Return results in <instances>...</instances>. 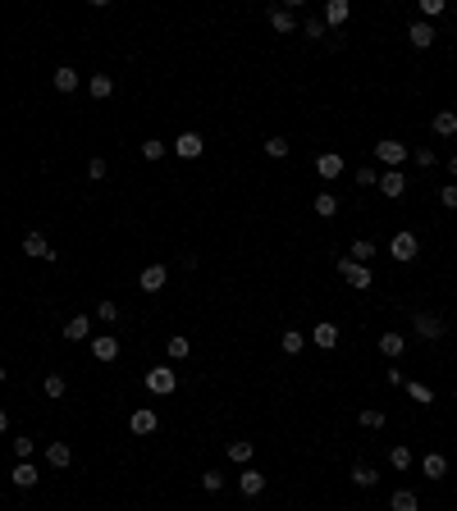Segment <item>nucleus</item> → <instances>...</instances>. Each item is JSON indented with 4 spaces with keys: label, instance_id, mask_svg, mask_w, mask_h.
<instances>
[{
    "label": "nucleus",
    "instance_id": "1",
    "mask_svg": "<svg viewBox=\"0 0 457 511\" xmlns=\"http://www.w3.org/2000/svg\"><path fill=\"white\" fill-rule=\"evenodd\" d=\"M338 279L348 283V288H370V283H375V274H370L366 265H357L352 256H338Z\"/></svg>",
    "mask_w": 457,
    "mask_h": 511
},
{
    "label": "nucleus",
    "instance_id": "2",
    "mask_svg": "<svg viewBox=\"0 0 457 511\" xmlns=\"http://www.w3.org/2000/svg\"><path fill=\"white\" fill-rule=\"evenodd\" d=\"M174 388H178L174 365H156V370H147V392H156V397H169Z\"/></svg>",
    "mask_w": 457,
    "mask_h": 511
},
{
    "label": "nucleus",
    "instance_id": "3",
    "mask_svg": "<svg viewBox=\"0 0 457 511\" xmlns=\"http://www.w3.org/2000/svg\"><path fill=\"white\" fill-rule=\"evenodd\" d=\"M412 334L425 338V343H439V338L448 334V324L439 315H430V311H421V315H412Z\"/></svg>",
    "mask_w": 457,
    "mask_h": 511
},
{
    "label": "nucleus",
    "instance_id": "4",
    "mask_svg": "<svg viewBox=\"0 0 457 511\" xmlns=\"http://www.w3.org/2000/svg\"><path fill=\"white\" fill-rule=\"evenodd\" d=\"M389 251H393V261H416L421 256V242H416V233H393V242H389Z\"/></svg>",
    "mask_w": 457,
    "mask_h": 511
},
{
    "label": "nucleus",
    "instance_id": "5",
    "mask_svg": "<svg viewBox=\"0 0 457 511\" xmlns=\"http://www.w3.org/2000/svg\"><path fill=\"white\" fill-rule=\"evenodd\" d=\"M375 155H380V164H389V169H403V160H407V146L398 137H384L380 146H375Z\"/></svg>",
    "mask_w": 457,
    "mask_h": 511
},
{
    "label": "nucleus",
    "instance_id": "6",
    "mask_svg": "<svg viewBox=\"0 0 457 511\" xmlns=\"http://www.w3.org/2000/svg\"><path fill=\"white\" fill-rule=\"evenodd\" d=\"M174 155H183V160H197V155L206 151V141H201V132H178V141L169 146Z\"/></svg>",
    "mask_w": 457,
    "mask_h": 511
},
{
    "label": "nucleus",
    "instance_id": "7",
    "mask_svg": "<svg viewBox=\"0 0 457 511\" xmlns=\"http://www.w3.org/2000/svg\"><path fill=\"white\" fill-rule=\"evenodd\" d=\"M23 256H37V261H55L51 242H46V233H28L23 238Z\"/></svg>",
    "mask_w": 457,
    "mask_h": 511
},
{
    "label": "nucleus",
    "instance_id": "8",
    "mask_svg": "<svg viewBox=\"0 0 457 511\" xmlns=\"http://www.w3.org/2000/svg\"><path fill=\"white\" fill-rule=\"evenodd\" d=\"M92 356H97V361H115V356H119V338H115V334H97V338H92Z\"/></svg>",
    "mask_w": 457,
    "mask_h": 511
},
{
    "label": "nucleus",
    "instance_id": "9",
    "mask_svg": "<svg viewBox=\"0 0 457 511\" xmlns=\"http://www.w3.org/2000/svg\"><path fill=\"white\" fill-rule=\"evenodd\" d=\"M270 28H274L279 37L297 33V14H293V10H283V5H274V10H270Z\"/></svg>",
    "mask_w": 457,
    "mask_h": 511
},
{
    "label": "nucleus",
    "instance_id": "10",
    "mask_svg": "<svg viewBox=\"0 0 457 511\" xmlns=\"http://www.w3.org/2000/svg\"><path fill=\"white\" fill-rule=\"evenodd\" d=\"M165 279H169V270H165V265H147V270H142V293H160L165 288Z\"/></svg>",
    "mask_w": 457,
    "mask_h": 511
},
{
    "label": "nucleus",
    "instance_id": "11",
    "mask_svg": "<svg viewBox=\"0 0 457 511\" xmlns=\"http://www.w3.org/2000/svg\"><path fill=\"white\" fill-rule=\"evenodd\" d=\"M10 479H14V489H33L37 479H42V470H37L33 461H19V466L10 470Z\"/></svg>",
    "mask_w": 457,
    "mask_h": 511
},
{
    "label": "nucleus",
    "instance_id": "12",
    "mask_svg": "<svg viewBox=\"0 0 457 511\" xmlns=\"http://www.w3.org/2000/svg\"><path fill=\"white\" fill-rule=\"evenodd\" d=\"M238 489H242V498H261V493H265V475H261V470H242Z\"/></svg>",
    "mask_w": 457,
    "mask_h": 511
},
{
    "label": "nucleus",
    "instance_id": "13",
    "mask_svg": "<svg viewBox=\"0 0 457 511\" xmlns=\"http://www.w3.org/2000/svg\"><path fill=\"white\" fill-rule=\"evenodd\" d=\"M380 192H384V196H403V192H407L403 169H384V174H380Z\"/></svg>",
    "mask_w": 457,
    "mask_h": 511
},
{
    "label": "nucleus",
    "instance_id": "14",
    "mask_svg": "<svg viewBox=\"0 0 457 511\" xmlns=\"http://www.w3.org/2000/svg\"><path fill=\"white\" fill-rule=\"evenodd\" d=\"M316 174H320V178H338V174H343V155H338V151L316 155Z\"/></svg>",
    "mask_w": 457,
    "mask_h": 511
},
{
    "label": "nucleus",
    "instance_id": "15",
    "mask_svg": "<svg viewBox=\"0 0 457 511\" xmlns=\"http://www.w3.org/2000/svg\"><path fill=\"white\" fill-rule=\"evenodd\" d=\"M311 338H316V347L334 352V347H338V324H329V320H320V324L311 329Z\"/></svg>",
    "mask_w": 457,
    "mask_h": 511
},
{
    "label": "nucleus",
    "instance_id": "16",
    "mask_svg": "<svg viewBox=\"0 0 457 511\" xmlns=\"http://www.w3.org/2000/svg\"><path fill=\"white\" fill-rule=\"evenodd\" d=\"M348 14H352L348 0H329V5H325V23H329V28H343V23H348Z\"/></svg>",
    "mask_w": 457,
    "mask_h": 511
},
{
    "label": "nucleus",
    "instance_id": "17",
    "mask_svg": "<svg viewBox=\"0 0 457 511\" xmlns=\"http://www.w3.org/2000/svg\"><path fill=\"white\" fill-rule=\"evenodd\" d=\"M69 461H74V452H69V443H46V466L65 470Z\"/></svg>",
    "mask_w": 457,
    "mask_h": 511
},
{
    "label": "nucleus",
    "instance_id": "18",
    "mask_svg": "<svg viewBox=\"0 0 457 511\" xmlns=\"http://www.w3.org/2000/svg\"><path fill=\"white\" fill-rule=\"evenodd\" d=\"M128 429H133V434H156V411H147V406L133 411L128 415Z\"/></svg>",
    "mask_w": 457,
    "mask_h": 511
},
{
    "label": "nucleus",
    "instance_id": "19",
    "mask_svg": "<svg viewBox=\"0 0 457 511\" xmlns=\"http://www.w3.org/2000/svg\"><path fill=\"white\" fill-rule=\"evenodd\" d=\"M389 511H421V498H416L412 489H398L389 498Z\"/></svg>",
    "mask_w": 457,
    "mask_h": 511
},
{
    "label": "nucleus",
    "instance_id": "20",
    "mask_svg": "<svg viewBox=\"0 0 457 511\" xmlns=\"http://www.w3.org/2000/svg\"><path fill=\"white\" fill-rule=\"evenodd\" d=\"M407 37H412L416 51H430V46H435V28H430V23H412V33H407Z\"/></svg>",
    "mask_w": 457,
    "mask_h": 511
},
{
    "label": "nucleus",
    "instance_id": "21",
    "mask_svg": "<svg viewBox=\"0 0 457 511\" xmlns=\"http://www.w3.org/2000/svg\"><path fill=\"white\" fill-rule=\"evenodd\" d=\"M78 83H83V78H78V69H69V64L55 69V92H78Z\"/></svg>",
    "mask_w": 457,
    "mask_h": 511
},
{
    "label": "nucleus",
    "instance_id": "22",
    "mask_svg": "<svg viewBox=\"0 0 457 511\" xmlns=\"http://www.w3.org/2000/svg\"><path fill=\"white\" fill-rule=\"evenodd\" d=\"M430 128H435L439 137H453V132H457V114H453V110H439L435 119H430Z\"/></svg>",
    "mask_w": 457,
    "mask_h": 511
},
{
    "label": "nucleus",
    "instance_id": "23",
    "mask_svg": "<svg viewBox=\"0 0 457 511\" xmlns=\"http://www.w3.org/2000/svg\"><path fill=\"white\" fill-rule=\"evenodd\" d=\"M88 334H92V320H88V315H74V320L65 324V338H69V343H83Z\"/></svg>",
    "mask_w": 457,
    "mask_h": 511
},
{
    "label": "nucleus",
    "instance_id": "24",
    "mask_svg": "<svg viewBox=\"0 0 457 511\" xmlns=\"http://www.w3.org/2000/svg\"><path fill=\"white\" fill-rule=\"evenodd\" d=\"M421 470H425V479H444V475H448V457H439V452H430V457L421 461Z\"/></svg>",
    "mask_w": 457,
    "mask_h": 511
},
{
    "label": "nucleus",
    "instance_id": "25",
    "mask_svg": "<svg viewBox=\"0 0 457 511\" xmlns=\"http://www.w3.org/2000/svg\"><path fill=\"white\" fill-rule=\"evenodd\" d=\"M375 466H366V461H357V466H352V484H357V489H375Z\"/></svg>",
    "mask_w": 457,
    "mask_h": 511
},
{
    "label": "nucleus",
    "instance_id": "26",
    "mask_svg": "<svg viewBox=\"0 0 457 511\" xmlns=\"http://www.w3.org/2000/svg\"><path fill=\"white\" fill-rule=\"evenodd\" d=\"M403 347H407V338L403 334H380V352H384V356H403Z\"/></svg>",
    "mask_w": 457,
    "mask_h": 511
},
{
    "label": "nucleus",
    "instance_id": "27",
    "mask_svg": "<svg viewBox=\"0 0 457 511\" xmlns=\"http://www.w3.org/2000/svg\"><path fill=\"white\" fill-rule=\"evenodd\" d=\"M88 92H92V96H97V101H106V96H110V92H115V78H110V73H92V83H88Z\"/></svg>",
    "mask_w": 457,
    "mask_h": 511
},
{
    "label": "nucleus",
    "instance_id": "28",
    "mask_svg": "<svg viewBox=\"0 0 457 511\" xmlns=\"http://www.w3.org/2000/svg\"><path fill=\"white\" fill-rule=\"evenodd\" d=\"M311 206H316V215H320V219H334V215H338V196H334V192H320L316 201H311Z\"/></svg>",
    "mask_w": 457,
    "mask_h": 511
},
{
    "label": "nucleus",
    "instance_id": "29",
    "mask_svg": "<svg viewBox=\"0 0 457 511\" xmlns=\"http://www.w3.org/2000/svg\"><path fill=\"white\" fill-rule=\"evenodd\" d=\"M228 461H238V466L251 461V443H247V438H233V443H228Z\"/></svg>",
    "mask_w": 457,
    "mask_h": 511
},
{
    "label": "nucleus",
    "instance_id": "30",
    "mask_svg": "<svg viewBox=\"0 0 457 511\" xmlns=\"http://www.w3.org/2000/svg\"><path fill=\"white\" fill-rule=\"evenodd\" d=\"M165 352H169V361H183L188 352H192V343H188L183 334H174V338H169V343H165Z\"/></svg>",
    "mask_w": 457,
    "mask_h": 511
},
{
    "label": "nucleus",
    "instance_id": "31",
    "mask_svg": "<svg viewBox=\"0 0 457 511\" xmlns=\"http://www.w3.org/2000/svg\"><path fill=\"white\" fill-rule=\"evenodd\" d=\"M389 466H393V470H407V466H412V447L398 443V447L389 452Z\"/></svg>",
    "mask_w": 457,
    "mask_h": 511
},
{
    "label": "nucleus",
    "instance_id": "32",
    "mask_svg": "<svg viewBox=\"0 0 457 511\" xmlns=\"http://www.w3.org/2000/svg\"><path fill=\"white\" fill-rule=\"evenodd\" d=\"M288 151H293V146H288V137H265V155H270V160H283Z\"/></svg>",
    "mask_w": 457,
    "mask_h": 511
},
{
    "label": "nucleus",
    "instance_id": "33",
    "mask_svg": "<svg viewBox=\"0 0 457 511\" xmlns=\"http://www.w3.org/2000/svg\"><path fill=\"white\" fill-rule=\"evenodd\" d=\"M348 256H352V261H357V265H366V261H370V256H375V242H366V238H357V242H352V251H348Z\"/></svg>",
    "mask_w": 457,
    "mask_h": 511
},
{
    "label": "nucleus",
    "instance_id": "34",
    "mask_svg": "<svg viewBox=\"0 0 457 511\" xmlns=\"http://www.w3.org/2000/svg\"><path fill=\"white\" fill-rule=\"evenodd\" d=\"M165 151H169V146H165L160 137H147V141H142V160H160Z\"/></svg>",
    "mask_w": 457,
    "mask_h": 511
},
{
    "label": "nucleus",
    "instance_id": "35",
    "mask_svg": "<svg viewBox=\"0 0 457 511\" xmlns=\"http://www.w3.org/2000/svg\"><path fill=\"white\" fill-rule=\"evenodd\" d=\"M279 347L288 352V356H297V352H302V334H297V329H283V338H279Z\"/></svg>",
    "mask_w": 457,
    "mask_h": 511
},
{
    "label": "nucleus",
    "instance_id": "36",
    "mask_svg": "<svg viewBox=\"0 0 457 511\" xmlns=\"http://www.w3.org/2000/svg\"><path fill=\"white\" fill-rule=\"evenodd\" d=\"M65 388H69V383H65V374H46V397H65Z\"/></svg>",
    "mask_w": 457,
    "mask_h": 511
},
{
    "label": "nucleus",
    "instance_id": "37",
    "mask_svg": "<svg viewBox=\"0 0 457 511\" xmlns=\"http://www.w3.org/2000/svg\"><path fill=\"white\" fill-rule=\"evenodd\" d=\"M407 392H412V397H416L421 406H430V402H435V392L425 388V383H407Z\"/></svg>",
    "mask_w": 457,
    "mask_h": 511
},
{
    "label": "nucleus",
    "instance_id": "38",
    "mask_svg": "<svg viewBox=\"0 0 457 511\" xmlns=\"http://www.w3.org/2000/svg\"><path fill=\"white\" fill-rule=\"evenodd\" d=\"M302 33L311 37V42H320V37H325V19H306V23H302Z\"/></svg>",
    "mask_w": 457,
    "mask_h": 511
},
{
    "label": "nucleus",
    "instance_id": "39",
    "mask_svg": "<svg viewBox=\"0 0 457 511\" xmlns=\"http://www.w3.org/2000/svg\"><path fill=\"white\" fill-rule=\"evenodd\" d=\"M439 201H444L448 210H457V183H444V187H439Z\"/></svg>",
    "mask_w": 457,
    "mask_h": 511
},
{
    "label": "nucleus",
    "instance_id": "40",
    "mask_svg": "<svg viewBox=\"0 0 457 511\" xmlns=\"http://www.w3.org/2000/svg\"><path fill=\"white\" fill-rule=\"evenodd\" d=\"M33 438H14V457H19V461H28V457H33Z\"/></svg>",
    "mask_w": 457,
    "mask_h": 511
},
{
    "label": "nucleus",
    "instance_id": "41",
    "mask_svg": "<svg viewBox=\"0 0 457 511\" xmlns=\"http://www.w3.org/2000/svg\"><path fill=\"white\" fill-rule=\"evenodd\" d=\"M97 315L106 320V324H115V320H119V306H115V302H101V306H97Z\"/></svg>",
    "mask_w": 457,
    "mask_h": 511
},
{
    "label": "nucleus",
    "instance_id": "42",
    "mask_svg": "<svg viewBox=\"0 0 457 511\" xmlns=\"http://www.w3.org/2000/svg\"><path fill=\"white\" fill-rule=\"evenodd\" d=\"M201 484H206L210 493H219V489H224V475H219V470H206V475H201Z\"/></svg>",
    "mask_w": 457,
    "mask_h": 511
},
{
    "label": "nucleus",
    "instance_id": "43",
    "mask_svg": "<svg viewBox=\"0 0 457 511\" xmlns=\"http://www.w3.org/2000/svg\"><path fill=\"white\" fill-rule=\"evenodd\" d=\"M106 174H110V169H106V160H101V155H97V160L88 164V178H92V183H101V178H106Z\"/></svg>",
    "mask_w": 457,
    "mask_h": 511
},
{
    "label": "nucleus",
    "instance_id": "44",
    "mask_svg": "<svg viewBox=\"0 0 457 511\" xmlns=\"http://www.w3.org/2000/svg\"><path fill=\"white\" fill-rule=\"evenodd\" d=\"M361 424L366 429H384V411H361Z\"/></svg>",
    "mask_w": 457,
    "mask_h": 511
},
{
    "label": "nucleus",
    "instance_id": "45",
    "mask_svg": "<svg viewBox=\"0 0 457 511\" xmlns=\"http://www.w3.org/2000/svg\"><path fill=\"white\" fill-rule=\"evenodd\" d=\"M357 183L361 187H380V174H375V169H357Z\"/></svg>",
    "mask_w": 457,
    "mask_h": 511
},
{
    "label": "nucleus",
    "instance_id": "46",
    "mask_svg": "<svg viewBox=\"0 0 457 511\" xmlns=\"http://www.w3.org/2000/svg\"><path fill=\"white\" fill-rule=\"evenodd\" d=\"M416 164H425V169H430V164H435V151H430V146H421V151H416Z\"/></svg>",
    "mask_w": 457,
    "mask_h": 511
},
{
    "label": "nucleus",
    "instance_id": "47",
    "mask_svg": "<svg viewBox=\"0 0 457 511\" xmlns=\"http://www.w3.org/2000/svg\"><path fill=\"white\" fill-rule=\"evenodd\" d=\"M5 429H10V415H5V411H0V434H5Z\"/></svg>",
    "mask_w": 457,
    "mask_h": 511
},
{
    "label": "nucleus",
    "instance_id": "48",
    "mask_svg": "<svg viewBox=\"0 0 457 511\" xmlns=\"http://www.w3.org/2000/svg\"><path fill=\"white\" fill-rule=\"evenodd\" d=\"M448 174H453V178H457V155H453V160H448Z\"/></svg>",
    "mask_w": 457,
    "mask_h": 511
},
{
    "label": "nucleus",
    "instance_id": "49",
    "mask_svg": "<svg viewBox=\"0 0 457 511\" xmlns=\"http://www.w3.org/2000/svg\"><path fill=\"white\" fill-rule=\"evenodd\" d=\"M0 383H5V365H0Z\"/></svg>",
    "mask_w": 457,
    "mask_h": 511
}]
</instances>
